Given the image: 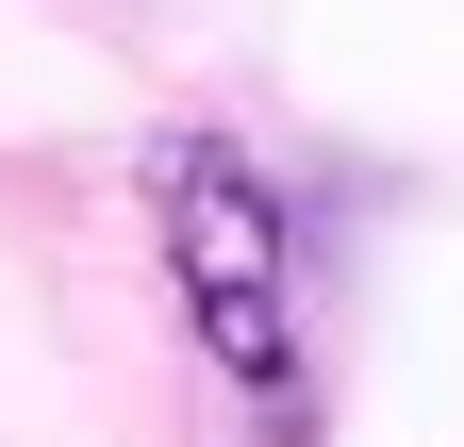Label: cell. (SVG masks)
I'll list each match as a JSON object with an SVG mask.
<instances>
[{
    "label": "cell",
    "instance_id": "1",
    "mask_svg": "<svg viewBox=\"0 0 464 447\" xmlns=\"http://www.w3.org/2000/svg\"><path fill=\"white\" fill-rule=\"evenodd\" d=\"M150 233H166V282H183L199 365L266 431H299L315 414V331H299V233H282L266 166L232 133H150Z\"/></svg>",
    "mask_w": 464,
    "mask_h": 447
}]
</instances>
